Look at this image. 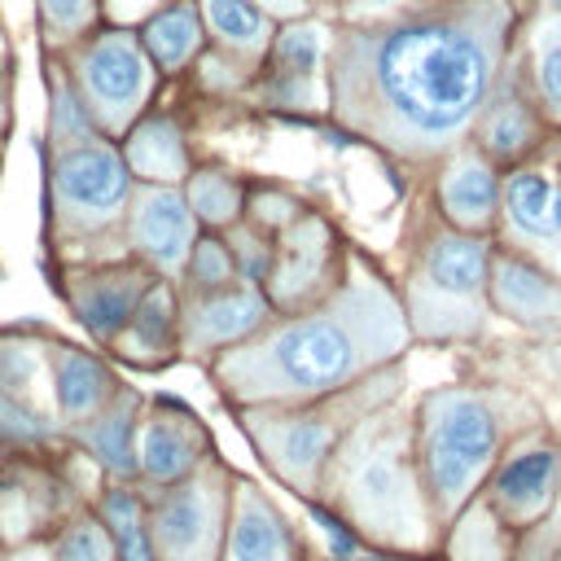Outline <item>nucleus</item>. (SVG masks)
<instances>
[{
  "label": "nucleus",
  "instance_id": "nucleus-1",
  "mask_svg": "<svg viewBox=\"0 0 561 561\" xmlns=\"http://www.w3.org/2000/svg\"><path fill=\"white\" fill-rule=\"evenodd\" d=\"M508 35L500 0H456L346 31L333 44L329 110L342 131L408 167H434L469 140Z\"/></svg>",
  "mask_w": 561,
  "mask_h": 561
},
{
  "label": "nucleus",
  "instance_id": "nucleus-2",
  "mask_svg": "<svg viewBox=\"0 0 561 561\" xmlns=\"http://www.w3.org/2000/svg\"><path fill=\"white\" fill-rule=\"evenodd\" d=\"M408 346L412 333L394 280L364 250L346 245V267L333 294L294 316H272L259 333L219 351L202 368L228 408L302 403L408 359Z\"/></svg>",
  "mask_w": 561,
  "mask_h": 561
},
{
  "label": "nucleus",
  "instance_id": "nucleus-3",
  "mask_svg": "<svg viewBox=\"0 0 561 561\" xmlns=\"http://www.w3.org/2000/svg\"><path fill=\"white\" fill-rule=\"evenodd\" d=\"M316 504L364 548L390 557H438V526L430 517L416 456H412V394L368 412L324 465Z\"/></svg>",
  "mask_w": 561,
  "mask_h": 561
},
{
  "label": "nucleus",
  "instance_id": "nucleus-4",
  "mask_svg": "<svg viewBox=\"0 0 561 561\" xmlns=\"http://www.w3.org/2000/svg\"><path fill=\"white\" fill-rule=\"evenodd\" d=\"M539 421L535 403L504 386H430L412 394V456L438 535L478 495L504 443Z\"/></svg>",
  "mask_w": 561,
  "mask_h": 561
},
{
  "label": "nucleus",
  "instance_id": "nucleus-5",
  "mask_svg": "<svg viewBox=\"0 0 561 561\" xmlns=\"http://www.w3.org/2000/svg\"><path fill=\"white\" fill-rule=\"evenodd\" d=\"M408 390V359H394L386 368H373L355 377L342 390L302 399V403H259V408H232L241 434L267 465L276 482H285L294 495L316 500V486L324 478V465L342 447V438L377 408L399 399Z\"/></svg>",
  "mask_w": 561,
  "mask_h": 561
},
{
  "label": "nucleus",
  "instance_id": "nucleus-6",
  "mask_svg": "<svg viewBox=\"0 0 561 561\" xmlns=\"http://www.w3.org/2000/svg\"><path fill=\"white\" fill-rule=\"evenodd\" d=\"M486 263L491 237L443 224L434 206L416 219L403 280H394L412 342H478L486 333Z\"/></svg>",
  "mask_w": 561,
  "mask_h": 561
},
{
  "label": "nucleus",
  "instance_id": "nucleus-7",
  "mask_svg": "<svg viewBox=\"0 0 561 561\" xmlns=\"http://www.w3.org/2000/svg\"><path fill=\"white\" fill-rule=\"evenodd\" d=\"M131 184L136 180L118 145L105 136L48 149L44 210H48V245L57 263H88L92 245L123 241L118 228L127 215Z\"/></svg>",
  "mask_w": 561,
  "mask_h": 561
},
{
  "label": "nucleus",
  "instance_id": "nucleus-8",
  "mask_svg": "<svg viewBox=\"0 0 561 561\" xmlns=\"http://www.w3.org/2000/svg\"><path fill=\"white\" fill-rule=\"evenodd\" d=\"M237 469L215 451L188 478L140 491L153 561H219Z\"/></svg>",
  "mask_w": 561,
  "mask_h": 561
},
{
  "label": "nucleus",
  "instance_id": "nucleus-9",
  "mask_svg": "<svg viewBox=\"0 0 561 561\" xmlns=\"http://www.w3.org/2000/svg\"><path fill=\"white\" fill-rule=\"evenodd\" d=\"M70 83L79 101L88 105L96 131L105 140H118L145 110L158 83L153 61L145 57L136 31L114 26L101 35H88L70 61Z\"/></svg>",
  "mask_w": 561,
  "mask_h": 561
},
{
  "label": "nucleus",
  "instance_id": "nucleus-10",
  "mask_svg": "<svg viewBox=\"0 0 561 561\" xmlns=\"http://www.w3.org/2000/svg\"><path fill=\"white\" fill-rule=\"evenodd\" d=\"M557 482H561V430L539 416L504 443L478 495L486 500L495 522L517 539L548 513Z\"/></svg>",
  "mask_w": 561,
  "mask_h": 561
},
{
  "label": "nucleus",
  "instance_id": "nucleus-11",
  "mask_svg": "<svg viewBox=\"0 0 561 561\" xmlns=\"http://www.w3.org/2000/svg\"><path fill=\"white\" fill-rule=\"evenodd\" d=\"M342 267H346L342 232L333 228V219L324 210L307 206L294 224H285L272 237V259H267L259 289L276 316H294V311L320 302L324 294H333V285L342 280Z\"/></svg>",
  "mask_w": 561,
  "mask_h": 561
},
{
  "label": "nucleus",
  "instance_id": "nucleus-12",
  "mask_svg": "<svg viewBox=\"0 0 561 561\" xmlns=\"http://www.w3.org/2000/svg\"><path fill=\"white\" fill-rule=\"evenodd\" d=\"M552 193H557V145L543 140L530 158L500 171V215L491 237L561 276V254L552 232Z\"/></svg>",
  "mask_w": 561,
  "mask_h": 561
},
{
  "label": "nucleus",
  "instance_id": "nucleus-13",
  "mask_svg": "<svg viewBox=\"0 0 561 561\" xmlns=\"http://www.w3.org/2000/svg\"><path fill=\"white\" fill-rule=\"evenodd\" d=\"M53 276L66 311L75 316V324L88 333L96 351H110V342L118 337V329L127 324V316L136 311L140 294L153 280V272L131 254L96 259V263H57Z\"/></svg>",
  "mask_w": 561,
  "mask_h": 561
},
{
  "label": "nucleus",
  "instance_id": "nucleus-14",
  "mask_svg": "<svg viewBox=\"0 0 561 561\" xmlns=\"http://www.w3.org/2000/svg\"><path fill=\"white\" fill-rule=\"evenodd\" d=\"M206 456H215L206 421L175 394H145L136 430V486H171L188 478Z\"/></svg>",
  "mask_w": 561,
  "mask_h": 561
},
{
  "label": "nucleus",
  "instance_id": "nucleus-15",
  "mask_svg": "<svg viewBox=\"0 0 561 561\" xmlns=\"http://www.w3.org/2000/svg\"><path fill=\"white\" fill-rule=\"evenodd\" d=\"M118 232H123V250L136 263H145L162 280H175L202 228L175 184H131Z\"/></svg>",
  "mask_w": 561,
  "mask_h": 561
},
{
  "label": "nucleus",
  "instance_id": "nucleus-16",
  "mask_svg": "<svg viewBox=\"0 0 561 561\" xmlns=\"http://www.w3.org/2000/svg\"><path fill=\"white\" fill-rule=\"evenodd\" d=\"M272 316L276 311L254 280H232L210 294H180V359L206 364L219 351L259 333Z\"/></svg>",
  "mask_w": 561,
  "mask_h": 561
},
{
  "label": "nucleus",
  "instance_id": "nucleus-17",
  "mask_svg": "<svg viewBox=\"0 0 561 561\" xmlns=\"http://www.w3.org/2000/svg\"><path fill=\"white\" fill-rule=\"evenodd\" d=\"M486 307L491 316L535 337H561V276L500 245L495 237H491V263H486Z\"/></svg>",
  "mask_w": 561,
  "mask_h": 561
},
{
  "label": "nucleus",
  "instance_id": "nucleus-18",
  "mask_svg": "<svg viewBox=\"0 0 561 561\" xmlns=\"http://www.w3.org/2000/svg\"><path fill=\"white\" fill-rule=\"evenodd\" d=\"M434 167H438L434 197H430L434 215L460 232L491 237L500 215V167L473 140H460Z\"/></svg>",
  "mask_w": 561,
  "mask_h": 561
},
{
  "label": "nucleus",
  "instance_id": "nucleus-19",
  "mask_svg": "<svg viewBox=\"0 0 561 561\" xmlns=\"http://www.w3.org/2000/svg\"><path fill=\"white\" fill-rule=\"evenodd\" d=\"M44 355H48V408L61 425V434L79 421H88L92 412H101L114 390L123 386L118 368L92 351V346H79V342H66L48 329V342H44Z\"/></svg>",
  "mask_w": 561,
  "mask_h": 561
},
{
  "label": "nucleus",
  "instance_id": "nucleus-20",
  "mask_svg": "<svg viewBox=\"0 0 561 561\" xmlns=\"http://www.w3.org/2000/svg\"><path fill=\"white\" fill-rule=\"evenodd\" d=\"M219 561H302V543L289 517L259 482L241 473L232 478V508H228V535Z\"/></svg>",
  "mask_w": 561,
  "mask_h": 561
},
{
  "label": "nucleus",
  "instance_id": "nucleus-21",
  "mask_svg": "<svg viewBox=\"0 0 561 561\" xmlns=\"http://www.w3.org/2000/svg\"><path fill=\"white\" fill-rule=\"evenodd\" d=\"M140 408H145V394L136 386H118L101 412L66 430V443L101 473V482H136Z\"/></svg>",
  "mask_w": 561,
  "mask_h": 561
},
{
  "label": "nucleus",
  "instance_id": "nucleus-22",
  "mask_svg": "<svg viewBox=\"0 0 561 561\" xmlns=\"http://www.w3.org/2000/svg\"><path fill=\"white\" fill-rule=\"evenodd\" d=\"M110 355L127 368H140V373H158V368L180 359V294H175V280H162V276L149 280L136 311L127 316V324L110 342Z\"/></svg>",
  "mask_w": 561,
  "mask_h": 561
},
{
  "label": "nucleus",
  "instance_id": "nucleus-23",
  "mask_svg": "<svg viewBox=\"0 0 561 561\" xmlns=\"http://www.w3.org/2000/svg\"><path fill=\"white\" fill-rule=\"evenodd\" d=\"M469 140L504 171V167L530 158V153L548 140V123H543L539 105H530L513 83L500 88V79H495L486 105L478 110V123H473Z\"/></svg>",
  "mask_w": 561,
  "mask_h": 561
},
{
  "label": "nucleus",
  "instance_id": "nucleus-24",
  "mask_svg": "<svg viewBox=\"0 0 561 561\" xmlns=\"http://www.w3.org/2000/svg\"><path fill=\"white\" fill-rule=\"evenodd\" d=\"M118 153L131 171L136 184H184V175L193 171V149L184 127L171 114H140L118 140Z\"/></svg>",
  "mask_w": 561,
  "mask_h": 561
},
{
  "label": "nucleus",
  "instance_id": "nucleus-25",
  "mask_svg": "<svg viewBox=\"0 0 561 561\" xmlns=\"http://www.w3.org/2000/svg\"><path fill=\"white\" fill-rule=\"evenodd\" d=\"M272 79L267 105L276 110H311L316 105V70L324 57V26L289 22L272 35Z\"/></svg>",
  "mask_w": 561,
  "mask_h": 561
},
{
  "label": "nucleus",
  "instance_id": "nucleus-26",
  "mask_svg": "<svg viewBox=\"0 0 561 561\" xmlns=\"http://www.w3.org/2000/svg\"><path fill=\"white\" fill-rule=\"evenodd\" d=\"M136 39H140V48H145V57L153 61L158 75L184 70L202 53V39H206L197 0H167V4L149 9Z\"/></svg>",
  "mask_w": 561,
  "mask_h": 561
},
{
  "label": "nucleus",
  "instance_id": "nucleus-27",
  "mask_svg": "<svg viewBox=\"0 0 561 561\" xmlns=\"http://www.w3.org/2000/svg\"><path fill=\"white\" fill-rule=\"evenodd\" d=\"M48 329L44 324H4L0 329V390L31 403L48 408V355H44Z\"/></svg>",
  "mask_w": 561,
  "mask_h": 561
},
{
  "label": "nucleus",
  "instance_id": "nucleus-28",
  "mask_svg": "<svg viewBox=\"0 0 561 561\" xmlns=\"http://www.w3.org/2000/svg\"><path fill=\"white\" fill-rule=\"evenodd\" d=\"M193 219L202 232H224L241 219L245 210V180L232 171V167H219V162H193V171L184 175L180 184Z\"/></svg>",
  "mask_w": 561,
  "mask_h": 561
},
{
  "label": "nucleus",
  "instance_id": "nucleus-29",
  "mask_svg": "<svg viewBox=\"0 0 561 561\" xmlns=\"http://www.w3.org/2000/svg\"><path fill=\"white\" fill-rule=\"evenodd\" d=\"M513 535L495 522V513L486 508L482 495H473L443 530L438 539V557L443 561H513Z\"/></svg>",
  "mask_w": 561,
  "mask_h": 561
},
{
  "label": "nucleus",
  "instance_id": "nucleus-30",
  "mask_svg": "<svg viewBox=\"0 0 561 561\" xmlns=\"http://www.w3.org/2000/svg\"><path fill=\"white\" fill-rule=\"evenodd\" d=\"M202 31H210L228 53L259 57L272 44V13H263L254 0H197Z\"/></svg>",
  "mask_w": 561,
  "mask_h": 561
},
{
  "label": "nucleus",
  "instance_id": "nucleus-31",
  "mask_svg": "<svg viewBox=\"0 0 561 561\" xmlns=\"http://www.w3.org/2000/svg\"><path fill=\"white\" fill-rule=\"evenodd\" d=\"M92 508L110 526L118 561H153L145 539V500L136 482H101V491L92 495Z\"/></svg>",
  "mask_w": 561,
  "mask_h": 561
},
{
  "label": "nucleus",
  "instance_id": "nucleus-32",
  "mask_svg": "<svg viewBox=\"0 0 561 561\" xmlns=\"http://www.w3.org/2000/svg\"><path fill=\"white\" fill-rule=\"evenodd\" d=\"M0 447L9 456H57L66 451V434L53 412L0 390Z\"/></svg>",
  "mask_w": 561,
  "mask_h": 561
},
{
  "label": "nucleus",
  "instance_id": "nucleus-33",
  "mask_svg": "<svg viewBox=\"0 0 561 561\" xmlns=\"http://www.w3.org/2000/svg\"><path fill=\"white\" fill-rule=\"evenodd\" d=\"M48 548L53 561H118L114 535L101 522V513L92 508V500L75 504L53 530H48Z\"/></svg>",
  "mask_w": 561,
  "mask_h": 561
},
{
  "label": "nucleus",
  "instance_id": "nucleus-34",
  "mask_svg": "<svg viewBox=\"0 0 561 561\" xmlns=\"http://www.w3.org/2000/svg\"><path fill=\"white\" fill-rule=\"evenodd\" d=\"M232 280H237V263H232L224 232H197V241L188 245V259L175 276V289L180 294H210V289H224Z\"/></svg>",
  "mask_w": 561,
  "mask_h": 561
},
{
  "label": "nucleus",
  "instance_id": "nucleus-35",
  "mask_svg": "<svg viewBox=\"0 0 561 561\" xmlns=\"http://www.w3.org/2000/svg\"><path fill=\"white\" fill-rule=\"evenodd\" d=\"M92 136H101L96 131V123H92V114H88V105L79 101V92H75V83H70V75H48V149H61V145H79V140H92Z\"/></svg>",
  "mask_w": 561,
  "mask_h": 561
},
{
  "label": "nucleus",
  "instance_id": "nucleus-36",
  "mask_svg": "<svg viewBox=\"0 0 561 561\" xmlns=\"http://www.w3.org/2000/svg\"><path fill=\"white\" fill-rule=\"evenodd\" d=\"M535 101L539 114L561 127V18H548L535 31Z\"/></svg>",
  "mask_w": 561,
  "mask_h": 561
},
{
  "label": "nucleus",
  "instance_id": "nucleus-37",
  "mask_svg": "<svg viewBox=\"0 0 561 561\" xmlns=\"http://www.w3.org/2000/svg\"><path fill=\"white\" fill-rule=\"evenodd\" d=\"M302 210H307V202L294 197V193L280 188V184H245V210H241V219H245L250 228L267 232V237H276V232H280L285 224H294Z\"/></svg>",
  "mask_w": 561,
  "mask_h": 561
},
{
  "label": "nucleus",
  "instance_id": "nucleus-38",
  "mask_svg": "<svg viewBox=\"0 0 561 561\" xmlns=\"http://www.w3.org/2000/svg\"><path fill=\"white\" fill-rule=\"evenodd\" d=\"M39 4V26L53 44H70V39H83L101 13L96 0H35Z\"/></svg>",
  "mask_w": 561,
  "mask_h": 561
},
{
  "label": "nucleus",
  "instance_id": "nucleus-39",
  "mask_svg": "<svg viewBox=\"0 0 561 561\" xmlns=\"http://www.w3.org/2000/svg\"><path fill=\"white\" fill-rule=\"evenodd\" d=\"M224 241L232 250V263H237V280H263L267 272V259H272V237L250 228L245 219H237L232 228H224Z\"/></svg>",
  "mask_w": 561,
  "mask_h": 561
},
{
  "label": "nucleus",
  "instance_id": "nucleus-40",
  "mask_svg": "<svg viewBox=\"0 0 561 561\" xmlns=\"http://www.w3.org/2000/svg\"><path fill=\"white\" fill-rule=\"evenodd\" d=\"M561 552V482H557V495L548 504V513L517 535L513 543V561H552Z\"/></svg>",
  "mask_w": 561,
  "mask_h": 561
},
{
  "label": "nucleus",
  "instance_id": "nucleus-41",
  "mask_svg": "<svg viewBox=\"0 0 561 561\" xmlns=\"http://www.w3.org/2000/svg\"><path fill=\"white\" fill-rule=\"evenodd\" d=\"M0 561H53L48 535H35V539H22V543L4 548V552H0Z\"/></svg>",
  "mask_w": 561,
  "mask_h": 561
},
{
  "label": "nucleus",
  "instance_id": "nucleus-42",
  "mask_svg": "<svg viewBox=\"0 0 561 561\" xmlns=\"http://www.w3.org/2000/svg\"><path fill=\"white\" fill-rule=\"evenodd\" d=\"M158 4H167V0H110V13H114L118 22H131V18H140V13L158 9Z\"/></svg>",
  "mask_w": 561,
  "mask_h": 561
},
{
  "label": "nucleus",
  "instance_id": "nucleus-43",
  "mask_svg": "<svg viewBox=\"0 0 561 561\" xmlns=\"http://www.w3.org/2000/svg\"><path fill=\"white\" fill-rule=\"evenodd\" d=\"M552 232H557V254H561V149H557V193H552Z\"/></svg>",
  "mask_w": 561,
  "mask_h": 561
},
{
  "label": "nucleus",
  "instance_id": "nucleus-44",
  "mask_svg": "<svg viewBox=\"0 0 561 561\" xmlns=\"http://www.w3.org/2000/svg\"><path fill=\"white\" fill-rule=\"evenodd\" d=\"M263 13H285V18H294V13H302V0H254Z\"/></svg>",
  "mask_w": 561,
  "mask_h": 561
},
{
  "label": "nucleus",
  "instance_id": "nucleus-45",
  "mask_svg": "<svg viewBox=\"0 0 561 561\" xmlns=\"http://www.w3.org/2000/svg\"><path fill=\"white\" fill-rule=\"evenodd\" d=\"M4 460H9V451H4V447H0V469H4Z\"/></svg>",
  "mask_w": 561,
  "mask_h": 561
},
{
  "label": "nucleus",
  "instance_id": "nucleus-46",
  "mask_svg": "<svg viewBox=\"0 0 561 561\" xmlns=\"http://www.w3.org/2000/svg\"><path fill=\"white\" fill-rule=\"evenodd\" d=\"M0 127H4V101H0Z\"/></svg>",
  "mask_w": 561,
  "mask_h": 561
},
{
  "label": "nucleus",
  "instance_id": "nucleus-47",
  "mask_svg": "<svg viewBox=\"0 0 561 561\" xmlns=\"http://www.w3.org/2000/svg\"><path fill=\"white\" fill-rule=\"evenodd\" d=\"M552 4H557V9H561V0H552Z\"/></svg>",
  "mask_w": 561,
  "mask_h": 561
},
{
  "label": "nucleus",
  "instance_id": "nucleus-48",
  "mask_svg": "<svg viewBox=\"0 0 561 561\" xmlns=\"http://www.w3.org/2000/svg\"><path fill=\"white\" fill-rule=\"evenodd\" d=\"M552 561H561V552H557V557H552Z\"/></svg>",
  "mask_w": 561,
  "mask_h": 561
}]
</instances>
